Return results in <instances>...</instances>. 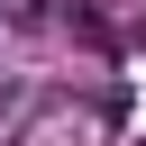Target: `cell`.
Returning <instances> with one entry per match:
<instances>
[{"instance_id": "2", "label": "cell", "mask_w": 146, "mask_h": 146, "mask_svg": "<svg viewBox=\"0 0 146 146\" xmlns=\"http://www.w3.org/2000/svg\"><path fill=\"white\" fill-rule=\"evenodd\" d=\"M137 146H146V137H137Z\"/></svg>"}, {"instance_id": "1", "label": "cell", "mask_w": 146, "mask_h": 146, "mask_svg": "<svg viewBox=\"0 0 146 146\" xmlns=\"http://www.w3.org/2000/svg\"><path fill=\"white\" fill-rule=\"evenodd\" d=\"M82 137H91V110L82 100H46V110L18 119V146H82Z\"/></svg>"}]
</instances>
